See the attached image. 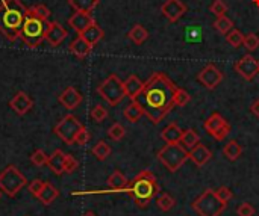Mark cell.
I'll use <instances>...</instances> for the list:
<instances>
[{
    "mask_svg": "<svg viewBox=\"0 0 259 216\" xmlns=\"http://www.w3.org/2000/svg\"><path fill=\"white\" fill-rule=\"evenodd\" d=\"M178 86L164 73L152 74L146 82L140 95L134 100L137 101L144 115L158 126L175 107V92Z\"/></svg>",
    "mask_w": 259,
    "mask_h": 216,
    "instance_id": "obj_1",
    "label": "cell"
},
{
    "mask_svg": "<svg viewBox=\"0 0 259 216\" xmlns=\"http://www.w3.org/2000/svg\"><path fill=\"white\" fill-rule=\"evenodd\" d=\"M27 15V8L20 0H2L0 3V33L8 41H15Z\"/></svg>",
    "mask_w": 259,
    "mask_h": 216,
    "instance_id": "obj_2",
    "label": "cell"
},
{
    "mask_svg": "<svg viewBox=\"0 0 259 216\" xmlns=\"http://www.w3.org/2000/svg\"><path fill=\"white\" fill-rule=\"evenodd\" d=\"M159 191L161 189L156 176L152 171L144 170L138 176H135L132 182H129L126 194L132 198L137 207L146 209L150 204V201L156 198Z\"/></svg>",
    "mask_w": 259,
    "mask_h": 216,
    "instance_id": "obj_3",
    "label": "cell"
},
{
    "mask_svg": "<svg viewBox=\"0 0 259 216\" xmlns=\"http://www.w3.org/2000/svg\"><path fill=\"white\" fill-rule=\"evenodd\" d=\"M47 26H49V21L41 20L39 17L35 15L32 8H27V15H26V20H24L23 29H21L20 38L23 39V42L27 47L35 48V47H38L44 41Z\"/></svg>",
    "mask_w": 259,
    "mask_h": 216,
    "instance_id": "obj_4",
    "label": "cell"
},
{
    "mask_svg": "<svg viewBox=\"0 0 259 216\" xmlns=\"http://www.w3.org/2000/svg\"><path fill=\"white\" fill-rule=\"evenodd\" d=\"M226 203H223L214 189L208 188L205 189L193 203L191 209L196 212L197 216H222L226 210Z\"/></svg>",
    "mask_w": 259,
    "mask_h": 216,
    "instance_id": "obj_5",
    "label": "cell"
},
{
    "mask_svg": "<svg viewBox=\"0 0 259 216\" xmlns=\"http://www.w3.org/2000/svg\"><path fill=\"white\" fill-rule=\"evenodd\" d=\"M156 157H158V160H159L170 173L179 171V170L184 167V164L190 159L188 150H187L185 147H182L181 142L164 145V147L158 151Z\"/></svg>",
    "mask_w": 259,
    "mask_h": 216,
    "instance_id": "obj_6",
    "label": "cell"
},
{
    "mask_svg": "<svg viewBox=\"0 0 259 216\" xmlns=\"http://www.w3.org/2000/svg\"><path fill=\"white\" fill-rule=\"evenodd\" d=\"M97 94L109 106H117L126 98L124 82H121L117 74H111L97 86Z\"/></svg>",
    "mask_w": 259,
    "mask_h": 216,
    "instance_id": "obj_7",
    "label": "cell"
},
{
    "mask_svg": "<svg viewBox=\"0 0 259 216\" xmlns=\"http://www.w3.org/2000/svg\"><path fill=\"white\" fill-rule=\"evenodd\" d=\"M26 183H27L26 176L14 165L6 167L0 173V191L9 198L17 197V194L26 186Z\"/></svg>",
    "mask_w": 259,
    "mask_h": 216,
    "instance_id": "obj_8",
    "label": "cell"
},
{
    "mask_svg": "<svg viewBox=\"0 0 259 216\" xmlns=\"http://www.w3.org/2000/svg\"><path fill=\"white\" fill-rule=\"evenodd\" d=\"M83 127H85V126H83L74 115L68 114V115H65V117L55 126L53 132H55V135H56L59 139H62L67 145H73L74 141H76L77 133H79Z\"/></svg>",
    "mask_w": 259,
    "mask_h": 216,
    "instance_id": "obj_9",
    "label": "cell"
},
{
    "mask_svg": "<svg viewBox=\"0 0 259 216\" xmlns=\"http://www.w3.org/2000/svg\"><path fill=\"white\" fill-rule=\"evenodd\" d=\"M197 80L206 88V89H215L222 80H223V73L214 65V64H208L199 74H197Z\"/></svg>",
    "mask_w": 259,
    "mask_h": 216,
    "instance_id": "obj_10",
    "label": "cell"
},
{
    "mask_svg": "<svg viewBox=\"0 0 259 216\" xmlns=\"http://www.w3.org/2000/svg\"><path fill=\"white\" fill-rule=\"evenodd\" d=\"M235 71L246 80H253L259 74V61L255 59L252 55L243 56L235 64Z\"/></svg>",
    "mask_w": 259,
    "mask_h": 216,
    "instance_id": "obj_11",
    "label": "cell"
},
{
    "mask_svg": "<svg viewBox=\"0 0 259 216\" xmlns=\"http://www.w3.org/2000/svg\"><path fill=\"white\" fill-rule=\"evenodd\" d=\"M161 12L168 21L175 23L181 17H184V14L187 12V5L182 0H167L161 6Z\"/></svg>",
    "mask_w": 259,
    "mask_h": 216,
    "instance_id": "obj_12",
    "label": "cell"
},
{
    "mask_svg": "<svg viewBox=\"0 0 259 216\" xmlns=\"http://www.w3.org/2000/svg\"><path fill=\"white\" fill-rule=\"evenodd\" d=\"M59 103L65 107V109H76L80 103H82V94L74 88V86H68L62 91V94L58 97Z\"/></svg>",
    "mask_w": 259,
    "mask_h": 216,
    "instance_id": "obj_13",
    "label": "cell"
},
{
    "mask_svg": "<svg viewBox=\"0 0 259 216\" xmlns=\"http://www.w3.org/2000/svg\"><path fill=\"white\" fill-rule=\"evenodd\" d=\"M67 36V30L58 23V21H52L49 23L47 26V30H46V41L53 45V47H58L59 44H62V41L65 39Z\"/></svg>",
    "mask_w": 259,
    "mask_h": 216,
    "instance_id": "obj_14",
    "label": "cell"
},
{
    "mask_svg": "<svg viewBox=\"0 0 259 216\" xmlns=\"http://www.w3.org/2000/svg\"><path fill=\"white\" fill-rule=\"evenodd\" d=\"M9 106H11V109H12L15 114H18V115H26V114L32 109L33 101H32V98H30L26 92H17V94L12 97V100L9 101Z\"/></svg>",
    "mask_w": 259,
    "mask_h": 216,
    "instance_id": "obj_15",
    "label": "cell"
},
{
    "mask_svg": "<svg viewBox=\"0 0 259 216\" xmlns=\"http://www.w3.org/2000/svg\"><path fill=\"white\" fill-rule=\"evenodd\" d=\"M94 18L91 17V14L88 12H74L70 18H68V24L80 35L83 30H87L91 24H94Z\"/></svg>",
    "mask_w": 259,
    "mask_h": 216,
    "instance_id": "obj_16",
    "label": "cell"
},
{
    "mask_svg": "<svg viewBox=\"0 0 259 216\" xmlns=\"http://www.w3.org/2000/svg\"><path fill=\"white\" fill-rule=\"evenodd\" d=\"M188 156H190V159L193 160L194 165H197V167H205V165L211 160L212 153H211V150H209L206 145H202V144L199 142L194 148H191V150L188 151Z\"/></svg>",
    "mask_w": 259,
    "mask_h": 216,
    "instance_id": "obj_17",
    "label": "cell"
},
{
    "mask_svg": "<svg viewBox=\"0 0 259 216\" xmlns=\"http://www.w3.org/2000/svg\"><path fill=\"white\" fill-rule=\"evenodd\" d=\"M46 165L49 167V170H50L53 174H56V176L64 174V173H65V154H64V151H62V150H55V151L49 156Z\"/></svg>",
    "mask_w": 259,
    "mask_h": 216,
    "instance_id": "obj_18",
    "label": "cell"
},
{
    "mask_svg": "<svg viewBox=\"0 0 259 216\" xmlns=\"http://www.w3.org/2000/svg\"><path fill=\"white\" fill-rule=\"evenodd\" d=\"M143 88H144V82L138 76H135V74L129 76L126 79V82H124L126 97H129L131 100H135L140 95V92L143 91Z\"/></svg>",
    "mask_w": 259,
    "mask_h": 216,
    "instance_id": "obj_19",
    "label": "cell"
},
{
    "mask_svg": "<svg viewBox=\"0 0 259 216\" xmlns=\"http://www.w3.org/2000/svg\"><path fill=\"white\" fill-rule=\"evenodd\" d=\"M91 50H93V45H91L90 42H87L80 35L70 44V51H71L74 56L80 58V59L87 58V56L91 53Z\"/></svg>",
    "mask_w": 259,
    "mask_h": 216,
    "instance_id": "obj_20",
    "label": "cell"
},
{
    "mask_svg": "<svg viewBox=\"0 0 259 216\" xmlns=\"http://www.w3.org/2000/svg\"><path fill=\"white\" fill-rule=\"evenodd\" d=\"M127 185H129L127 179H126L124 174H123L121 171H118V170L114 171V173L108 177V186H109V189L114 191V192H121V191L126 192Z\"/></svg>",
    "mask_w": 259,
    "mask_h": 216,
    "instance_id": "obj_21",
    "label": "cell"
},
{
    "mask_svg": "<svg viewBox=\"0 0 259 216\" xmlns=\"http://www.w3.org/2000/svg\"><path fill=\"white\" fill-rule=\"evenodd\" d=\"M184 130L176 124V123H170L162 132H161V138L167 142V144H176L181 141Z\"/></svg>",
    "mask_w": 259,
    "mask_h": 216,
    "instance_id": "obj_22",
    "label": "cell"
},
{
    "mask_svg": "<svg viewBox=\"0 0 259 216\" xmlns=\"http://www.w3.org/2000/svg\"><path fill=\"white\" fill-rule=\"evenodd\" d=\"M103 35H105V33H103V29H102L99 24H96V23L91 24L87 30H83V32L80 33V36H82L87 42H90L93 47L103 38Z\"/></svg>",
    "mask_w": 259,
    "mask_h": 216,
    "instance_id": "obj_23",
    "label": "cell"
},
{
    "mask_svg": "<svg viewBox=\"0 0 259 216\" xmlns=\"http://www.w3.org/2000/svg\"><path fill=\"white\" fill-rule=\"evenodd\" d=\"M59 197V191L52 185V183H46L42 191L39 192V195L36 197L44 206H50L56 198Z\"/></svg>",
    "mask_w": 259,
    "mask_h": 216,
    "instance_id": "obj_24",
    "label": "cell"
},
{
    "mask_svg": "<svg viewBox=\"0 0 259 216\" xmlns=\"http://www.w3.org/2000/svg\"><path fill=\"white\" fill-rule=\"evenodd\" d=\"M228 124V121L220 115V114H212L205 123H203V129L208 132V135L211 136L215 130H219L220 127H223V126H226Z\"/></svg>",
    "mask_w": 259,
    "mask_h": 216,
    "instance_id": "obj_25",
    "label": "cell"
},
{
    "mask_svg": "<svg viewBox=\"0 0 259 216\" xmlns=\"http://www.w3.org/2000/svg\"><path fill=\"white\" fill-rule=\"evenodd\" d=\"M179 142L187 150H191V148H194L200 142V136H199V133L194 129H187V130H184L182 138H181Z\"/></svg>",
    "mask_w": 259,
    "mask_h": 216,
    "instance_id": "obj_26",
    "label": "cell"
},
{
    "mask_svg": "<svg viewBox=\"0 0 259 216\" xmlns=\"http://www.w3.org/2000/svg\"><path fill=\"white\" fill-rule=\"evenodd\" d=\"M241 153H243V148H241V145L238 144V141H235V139H231V141L225 145V148H223L225 157H226L228 160H231V162H235V160L241 156Z\"/></svg>",
    "mask_w": 259,
    "mask_h": 216,
    "instance_id": "obj_27",
    "label": "cell"
},
{
    "mask_svg": "<svg viewBox=\"0 0 259 216\" xmlns=\"http://www.w3.org/2000/svg\"><path fill=\"white\" fill-rule=\"evenodd\" d=\"M68 5L76 12H88V14H91L97 8L99 0H68Z\"/></svg>",
    "mask_w": 259,
    "mask_h": 216,
    "instance_id": "obj_28",
    "label": "cell"
},
{
    "mask_svg": "<svg viewBox=\"0 0 259 216\" xmlns=\"http://www.w3.org/2000/svg\"><path fill=\"white\" fill-rule=\"evenodd\" d=\"M123 115H124V118H126L129 123H138V121L141 120V117L144 115V112H143L141 106H140L137 101L132 100V103H131L129 106H126Z\"/></svg>",
    "mask_w": 259,
    "mask_h": 216,
    "instance_id": "obj_29",
    "label": "cell"
},
{
    "mask_svg": "<svg viewBox=\"0 0 259 216\" xmlns=\"http://www.w3.org/2000/svg\"><path fill=\"white\" fill-rule=\"evenodd\" d=\"M127 36H129V39L132 41V42H135V44H143V42H146L147 41V38H149V32L146 30V27L144 26H141V24H135L131 30H129V33H127Z\"/></svg>",
    "mask_w": 259,
    "mask_h": 216,
    "instance_id": "obj_30",
    "label": "cell"
},
{
    "mask_svg": "<svg viewBox=\"0 0 259 216\" xmlns=\"http://www.w3.org/2000/svg\"><path fill=\"white\" fill-rule=\"evenodd\" d=\"M156 206H158V209L162 210V212H170V210L176 206V201H175V198H173L170 194L162 192V194H159L158 198H156Z\"/></svg>",
    "mask_w": 259,
    "mask_h": 216,
    "instance_id": "obj_31",
    "label": "cell"
},
{
    "mask_svg": "<svg viewBox=\"0 0 259 216\" xmlns=\"http://www.w3.org/2000/svg\"><path fill=\"white\" fill-rule=\"evenodd\" d=\"M91 153L94 154V157H96L97 160H106V159L109 157V154H111V147H109L105 141H99V142L93 147Z\"/></svg>",
    "mask_w": 259,
    "mask_h": 216,
    "instance_id": "obj_32",
    "label": "cell"
},
{
    "mask_svg": "<svg viewBox=\"0 0 259 216\" xmlns=\"http://www.w3.org/2000/svg\"><path fill=\"white\" fill-rule=\"evenodd\" d=\"M214 27L222 33V35H228L232 29H234V21L226 17V15H222V17H217V20L214 21Z\"/></svg>",
    "mask_w": 259,
    "mask_h": 216,
    "instance_id": "obj_33",
    "label": "cell"
},
{
    "mask_svg": "<svg viewBox=\"0 0 259 216\" xmlns=\"http://www.w3.org/2000/svg\"><path fill=\"white\" fill-rule=\"evenodd\" d=\"M226 41L232 45V47H240V45H243V42H244V35H243V32L241 30H238V29H232L228 35H226Z\"/></svg>",
    "mask_w": 259,
    "mask_h": 216,
    "instance_id": "obj_34",
    "label": "cell"
},
{
    "mask_svg": "<svg viewBox=\"0 0 259 216\" xmlns=\"http://www.w3.org/2000/svg\"><path fill=\"white\" fill-rule=\"evenodd\" d=\"M191 100V95L188 94L187 89H182V88H178L176 92H175V106H179V107H184L190 103Z\"/></svg>",
    "mask_w": 259,
    "mask_h": 216,
    "instance_id": "obj_35",
    "label": "cell"
},
{
    "mask_svg": "<svg viewBox=\"0 0 259 216\" xmlns=\"http://www.w3.org/2000/svg\"><path fill=\"white\" fill-rule=\"evenodd\" d=\"M124 135H126V130H124V127L120 123H114L109 127V130H108V136L112 141H121L124 138Z\"/></svg>",
    "mask_w": 259,
    "mask_h": 216,
    "instance_id": "obj_36",
    "label": "cell"
},
{
    "mask_svg": "<svg viewBox=\"0 0 259 216\" xmlns=\"http://www.w3.org/2000/svg\"><path fill=\"white\" fill-rule=\"evenodd\" d=\"M91 118L96 121V123H102L108 118V109L102 104H96L93 109H91Z\"/></svg>",
    "mask_w": 259,
    "mask_h": 216,
    "instance_id": "obj_37",
    "label": "cell"
},
{
    "mask_svg": "<svg viewBox=\"0 0 259 216\" xmlns=\"http://www.w3.org/2000/svg\"><path fill=\"white\" fill-rule=\"evenodd\" d=\"M243 45L249 50V51H255L259 47V36L255 32H250L247 35H244V42Z\"/></svg>",
    "mask_w": 259,
    "mask_h": 216,
    "instance_id": "obj_38",
    "label": "cell"
},
{
    "mask_svg": "<svg viewBox=\"0 0 259 216\" xmlns=\"http://www.w3.org/2000/svg\"><path fill=\"white\" fill-rule=\"evenodd\" d=\"M209 11L212 14H215L217 17H222V15H226L228 12V5L223 2V0H214L209 6Z\"/></svg>",
    "mask_w": 259,
    "mask_h": 216,
    "instance_id": "obj_39",
    "label": "cell"
},
{
    "mask_svg": "<svg viewBox=\"0 0 259 216\" xmlns=\"http://www.w3.org/2000/svg\"><path fill=\"white\" fill-rule=\"evenodd\" d=\"M47 159H49V156H47L42 150H35V151L32 153V156H30V162H32L35 167H42V165H46V164H47Z\"/></svg>",
    "mask_w": 259,
    "mask_h": 216,
    "instance_id": "obj_40",
    "label": "cell"
},
{
    "mask_svg": "<svg viewBox=\"0 0 259 216\" xmlns=\"http://www.w3.org/2000/svg\"><path fill=\"white\" fill-rule=\"evenodd\" d=\"M77 168H79V160L74 156H71V154H65V173L71 174Z\"/></svg>",
    "mask_w": 259,
    "mask_h": 216,
    "instance_id": "obj_41",
    "label": "cell"
},
{
    "mask_svg": "<svg viewBox=\"0 0 259 216\" xmlns=\"http://www.w3.org/2000/svg\"><path fill=\"white\" fill-rule=\"evenodd\" d=\"M215 194H217V195H219V198H220L223 203H226V204L234 198V194H232V191H231L228 186H220V188L215 191Z\"/></svg>",
    "mask_w": 259,
    "mask_h": 216,
    "instance_id": "obj_42",
    "label": "cell"
},
{
    "mask_svg": "<svg viewBox=\"0 0 259 216\" xmlns=\"http://www.w3.org/2000/svg\"><path fill=\"white\" fill-rule=\"evenodd\" d=\"M255 213H256V210L250 203H241L237 209V215L238 216H253Z\"/></svg>",
    "mask_w": 259,
    "mask_h": 216,
    "instance_id": "obj_43",
    "label": "cell"
},
{
    "mask_svg": "<svg viewBox=\"0 0 259 216\" xmlns=\"http://www.w3.org/2000/svg\"><path fill=\"white\" fill-rule=\"evenodd\" d=\"M44 185H46V182H42V180H39V179H35V180H32V182L29 183V192H30L33 197H38L39 192L42 191Z\"/></svg>",
    "mask_w": 259,
    "mask_h": 216,
    "instance_id": "obj_44",
    "label": "cell"
},
{
    "mask_svg": "<svg viewBox=\"0 0 259 216\" xmlns=\"http://www.w3.org/2000/svg\"><path fill=\"white\" fill-rule=\"evenodd\" d=\"M229 133H231V126H229V123H228L226 126H223V127H220L219 130H215L211 136H212L215 141H223V139L228 138Z\"/></svg>",
    "mask_w": 259,
    "mask_h": 216,
    "instance_id": "obj_45",
    "label": "cell"
},
{
    "mask_svg": "<svg viewBox=\"0 0 259 216\" xmlns=\"http://www.w3.org/2000/svg\"><path fill=\"white\" fill-rule=\"evenodd\" d=\"M32 9H33V12H35V15L39 17L41 20H46V21H47V18L50 17V9H49L47 6H44V5L32 6Z\"/></svg>",
    "mask_w": 259,
    "mask_h": 216,
    "instance_id": "obj_46",
    "label": "cell"
},
{
    "mask_svg": "<svg viewBox=\"0 0 259 216\" xmlns=\"http://www.w3.org/2000/svg\"><path fill=\"white\" fill-rule=\"evenodd\" d=\"M90 138H91V135H90V132L83 127L79 133H77V136H76V141H74V144H77V145H85L88 141H90Z\"/></svg>",
    "mask_w": 259,
    "mask_h": 216,
    "instance_id": "obj_47",
    "label": "cell"
},
{
    "mask_svg": "<svg viewBox=\"0 0 259 216\" xmlns=\"http://www.w3.org/2000/svg\"><path fill=\"white\" fill-rule=\"evenodd\" d=\"M250 112H252L255 117H258L259 118V98L252 103V106H250Z\"/></svg>",
    "mask_w": 259,
    "mask_h": 216,
    "instance_id": "obj_48",
    "label": "cell"
},
{
    "mask_svg": "<svg viewBox=\"0 0 259 216\" xmlns=\"http://www.w3.org/2000/svg\"><path fill=\"white\" fill-rule=\"evenodd\" d=\"M82 216H97L94 212H87V213H83Z\"/></svg>",
    "mask_w": 259,
    "mask_h": 216,
    "instance_id": "obj_49",
    "label": "cell"
},
{
    "mask_svg": "<svg viewBox=\"0 0 259 216\" xmlns=\"http://www.w3.org/2000/svg\"><path fill=\"white\" fill-rule=\"evenodd\" d=\"M253 2H255V3H256V5L259 6V0H253Z\"/></svg>",
    "mask_w": 259,
    "mask_h": 216,
    "instance_id": "obj_50",
    "label": "cell"
},
{
    "mask_svg": "<svg viewBox=\"0 0 259 216\" xmlns=\"http://www.w3.org/2000/svg\"><path fill=\"white\" fill-rule=\"evenodd\" d=\"M2 194H3V192H2V191H0V198H2Z\"/></svg>",
    "mask_w": 259,
    "mask_h": 216,
    "instance_id": "obj_51",
    "label": "cell"
},
{
    "mask_svg": "<svg viewBox=\"0 0 259 216\" xmlns=\"http://www.w3.org/2000/svg\"><path fill=\"white\" fill-rule=\"evenodd\" d=\"M258 8H259V6H258Z\"/></svg>",
    "mask_w": 259,
    "mask_h": 216,
    "instance_id": "obj_52",
    "label": "cell"
}]
</instances>
